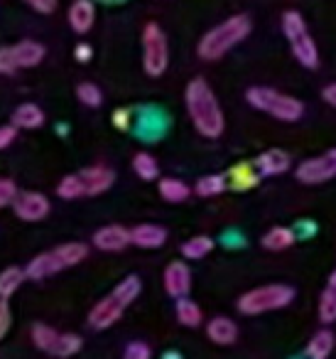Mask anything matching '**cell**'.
Listing matches in <instances>:
<instances>
[{
  "label": "cell",
  "mask_w": 336,
  "mask_h": 359,
  "mask_svg": "<svg viewBox=\"0 0 336 359\" xmlns=\"http://www.w3.org/2000/svg\"><path fill=\"white\" fill-rule=\"evenodd\" d=\"M76 96H79L81 104H86L89 109H99V106L104 104V94H101L99 86L91 84V81H84V84L76 86Z\"/></svg>",
  "instance_id": "obj_33"
},
{
  "label": "cell",
  "mask_w": 336,
  "mask_h": 359,
  "mask_svg": "<svg viewBox=\"0 0 336 359\" xmlns=\"http://www.w3.org/2000/svg\"><path fill=\"white\" fill-rule=\"evenodd\" d=\"M113 123H115V128L125 130V128L130 126V111H128V109L115 111V114H113Z\"/></svg>",
  "instance_id": "obj_40"
},
{
  "label": "cell",
  "mask_w": 336,
  "mask_h": 359,
  "mask_svg": "<svg viewBox=\"0 0 336 359\" xmlns=\"http://www.w3.org/2000/svg\"><path fill=\"white\" fill-rule=\"evenodd\" d=\"M319 320L324 325L336 323V269H334V273L329 276V283H326V288L321 290V298H319Z\"/></svg>",
  "instance_id": "obj_20"
},
{
  "label": "cell",
  "mask_w": 336,
  "mask_h": 359,
  "mask_svg": "<svg viewBox=\"0 0 336 359\" xmlns=\"http://www.w3.org/2000/svg\"><path fill=\"white\" fill-rule=\"evenodd\" d=\"M15 197H18L15 182H13V180H8V177H0V207L13 205V202H15Z\"/></svg>",
  "instance_id": "obj_34"
},
{
  "label": "cell",
  "mask_w": 336,
  "mask_h": 359,
  "mask_svg": "<svg viewBox=\"0 0 336 359\" xmlns=\"http://www.w3.org/2000/svg\"><path fill=\"white\" fill-rule=\"evenodd\" d=\"M81 180H84V190L86 195H101V192L111 190V185H113V170L106 168V165H94V168H86L81 170Z\"/></svg>",
  "instance_id": "obj_12"
},
{
  "label": "cell",
  "mask_w": 336,
  "mask_h": 359,
  "mask_svg": "<svg viewBox=\"0 0 336 359\" xmlns=\"http://www.w3.org/2000/svg\"><path fill=\"white\" fill-rule=\"evenodd\" d=\"M96 20V8L91 0H74V6L69 8V25L74 32L84 35V32L91 30Z\"/></svg>",
  "instance_id": "obj_16"
},
{
  "label": "cell",
  "mask_w": 336,
  "mask_h": 359,
  "mask_svg": "<svg viewBox=\"0 0 336 359\" xmlns=\"http://www.w3.org/2000/svg\"><path fill=\"white\" fill-rule=\"evenodd\" d=\"M62 332H57V330L47 327V325H35L32 327V342H35L37 349H42V352L52 354V349H55L57 339H59Z\"/></svg>",
  "instance_id": "obj_29"
},
{
  "label": "cell",
  "mask_w": 336,
  "mask_h": 359,
  "mask_svg": "<svg viewBox=\"0 0 336 359\" xmlns=\"http://www.w3.org/2000/svg\"><path fill=\"white\" fill-rule=\"evenodd\" d=\"M253 30V22L248 15H233L228 20H223L221 25H216L214 30H209L199 42V57L206 62H216L223 55L233 50L236 45H241Z\"/></svg>",
  "instance_id": "obj_2"
},
{
  "label": "cell",
  "mask_w": 336,
  "mask_h": 359,
  "mask_svg": "<svg viewBox=\"0 0 336 359\" xmlns=\"http://www.w3.org/2000/svg\"><path fill=\"white\" fill-rule=\"evenodd\" d=\"M57 195L64 197V200H76V197H86V190H84V180L81 175H66L64 180L59 182L57 187Z\"/></svg>",
  "instance_id": "obj_31"
},
{
  "label": "cell",
  "mask_w": 336,
  "mask_h": 359,
  "mask_svg": "<svg viewBox=\"0 0 336 359\" xmlns=\"http://www.w3.org/2000/svg\"><path fill=\"white\" fill-rule=\"evenodd\" d=\"M206 337L211 339L214 344L226 347V344H233L238 339V325L233 323L231 318L218 315V318H214L211 323L206 325Z\"/></svg>",
  "instance_id": "obj_15"
},
{
  "label": "cell",
  "mask_w": 336,
  "mask_h": 359,
  "mask_svg": "<svg viewBox=\"0 0 336 359\" xmlns=\"http://www.w3.org/2000/svg\"><path fill=\"white\" fill-rule=\"evenodd\" d=\"M214 249V239L211 236H194V239L184 241L182 244V256L189 261H199L204 256H209Z\"/></svg>",
  "instance_id": "obj_26"
},
{
  "label": "cell",
  "mask_w": 336,
  "mask_h": 359,
  "mask_svg": "<svg viewBox=\"0 0 336 359\" xmlns=\"http://www.w3.org/2000/svg\"><path fill=\"white\" fill-rule=\"evenodd\" d=\"M42 123H45V111L37 104H22L13 114V126L18 128H40Z\"/></svg>",
  "instance_id": "obj_22"
},
{
  "label": "cell",
  "mask_w": 336,
  "mask_h": 359,
  "mask_svg": "<svg viewBox=\"0 0 336 359\" xmlns=\"http://www.w3.org/2000/svg\"><path fill=\"white\" fill-rule=\"evenodd\" d=\"M336 177V148L326 150L319 158H309L297 168V180L302 185H321Z\"/></svg>",
  "instance_id": "obj_9"
},
{
  "label": "cell",
  "mask_w": 336,
  "mask_h": 359,
  "mask_svg": "<svg viewBox=\"0 0 336 359\" xmlns=\"http://www.w3.org/2000/svg\"><path fill=\"white\" fill-rule=\"evenodd\" d=\"M282 32H285L287 42H290L295 60L307 69H316L319 67V50L314 45V37L307 30L304 18L295 11H287L282 15Z\"/></svg>",
  "instance_id": "obj_6"
},
{
  "label": "cell",
  "mask_w": 336,
  "mask_h": 359,
  "mask_svg": "<svg viewBox=\"0 0 336 359\" xmlns=\"http://www.w3.org/2000/svg\"><path fill=\"white\" fill-rule=\"evenodd\" d=\"M292 300H295V288L282 283H270L243 293L241 300H238V310L243 315H262L270 313V310L287 308Z\"/></svg>",
  "instance_id": "obj_7"
},
{
  "label": "cell",
  "mask_w": 336,
  "mask_h": 359,
  "mask_svg": "<svg viewBox=\"0 0 336 359\" xmlns=\"http://www.w3.org/2000/svg\"><path fill=\"white\" fill-rule=\"evenodd\" d=\"M18 69L15 57H13V47H3L0 50V74H13Z\"/></svg>",
  "instance_id": "obj_36"
},
{
  "label": "cell",
  "mask_w": 336,
  "mask_h": 359,
  "mask_svg": "<svg viewBox=\"0 0 336 359\" xmlns=\"http://www.w3.org/2000/svg\"><path fill=\"white\" fill-rule=\"evenodd\" d=\"M150 354H153V349L145 342H130L125 347V359H150Z\"/></svg>",
  "instance_id": "obj_35"
},
{
  "label": "cell",
  "mask_w": 336,
  "mask_h": 359,
  "mask_svg": "<svg viewBox=\"0 0 336 359\" xmlns=\"http://www.w3.org/2000/svg\"><path fill=\"white\" fill-rule=\"evenodd\" d=\"M13 57H15L18 69L22 67H37L42 60H45V47L40 42H20V45L13 47Z\"/></svg>",
  "instance_id": "obj_19"
},
{
  "label": "cell",
  "mask_w": 336,
  "mask_h": 359,
  "mask_svg": "<svg viewBox=\"0 0 336 359\" xmlns=\"http://www.w3.org/2000/svg\"><path fill=\"white\" fill-rule=\"evenodd\" d=\"M177 320L184 327H199L202 325V308L194 300H189L187 295L177 298Z\"/></svg>",
  "instance_id": "obj_25"
},
{
  "label": "cell",
  "mask_w": 336,
  "mask_h": 359,
  "mask_svg": "<svg viewBox=\"0 0 336 359\" xmlns=\"http://www.w3.org/2000/svg\"><path fill=\"white\" fill-rule=\"evenodd\" d=\"M169 62V52H167V37L160 30V25L148 22L143 30V67L150 76H160L164 74Z\"/></svg>",
  "instance_id": "obj_8"
},
{
  "label": "cell",
  "mask_w": 336,
  "mask_h": 359,
  "mask_svg": "<svg viewBox=\"0 0 336 359\" xmlns=\"http://www.w3.org/2000/svg\"><path fill=\"white\" fill-rule=\"evenodd\" d=\"M246 99L253 109L262 111V114L272 116V118L282 121V123H295L304 114V106H302L300 99L282 94V91L267 89V86H251L246 91Z\"/></svg>",
  "instance_id": "obj_4"
},
{
  "label": "cell",
  "mask_w": 336,
  "mask_h": 359,
  "mask_svg": "<svg viewBox=\"0 0 336 359\" xmlns=\"http://www.w3.org/2000/svg\"><path fill=\"white\" fill-rule=\"evenodd\" d=\"M81 337L79 334H69V332H62L59 339H57L55 349H52V357H71L81 349Z\"/></svg>",
  "instance_id": "obj_32"
},
{
  "label": "cell",
  "mask_w": 336,
  "mask_h": 359,
  "mask_svg": "<svg viewBox=\"0 0 336 359\" xmlns=\"http://www.w3.org/2000/svg\"><path fill=\"white\" fill-rule=\"evenodd\" d=\"M27 6H32L37 13H55L57 11V0H25Z\"/></svg>",
  "instance_id": "obj_38"
},
{
  "label": "cell",
  "mask_w": 336,
  "mask_h": 359,
  "mask_svg": "<svg viewBox=\"0 0 336 359\" xmlns=\"http://www.w3.org/2000/svg\"><path fill=\"white\" fill-rule=\"evenodd\" d=\"M8 325H10V310H8V300L0 298V337L6 334Z\"/></svg>",
  "instance_id": "obj_39"
},
{
  "label": "cell",
  "mask_w": 336,
  "mask_h": 359,
  "mask_svg": "<svg viewBox=\"0 0 336 359\" xmlns=\"http://www.w3.org/2000/svg\"><path fill=\"white\" fill-rule=\"evenodd\" d=\"M25 278H27V273L22 269H18V266H10V269L3 271V273H0V298H10V295L20 288V283Z\"/></svg>",
  "instance_id": "obj_27"
},
{
  "label": "cell",
  "mask_w": 336,
  "mask_h": 359,
  "mask_svg": "<svg viewBox=\"0 0 336 359\" xmlns=\"http://www.w3.org/2000/svg\"><path fill=\"white\" fill-rule=\"evenodd\" d=\"M164 290H167L172 298H184L192 288V271L184 261H172V264L164 269Z\"/></svg>",
  "instance_id": "obj_11"
},
{
  "label": "cell",
  "mask_w": 336,
  "mask_h": 359,
  "mask_svg": "<svg viewBox=\"0 0 336 359\" xmlns=\"http://www.w3.org/2000/svg\"><path fill=\"white\" fill-rule=\"evenodd\" d=\"M226 187H228V180L223 175H206V177H202L197 182L194 192L199 197H214V195H221Z\"/></svg>",
  "instance_id": "obj_28"
},
{
  "label": "cell",
  "mask_w": 336,
  "mask_h": 359,
  "mask_svg": "<svg viewBox=\"0 0 336 359\" xmlns=\"http://www.w3.org/2000/svg\"><path fill=\"white\" fill-rule=\"evenodd\" d=\"M94 244H96V249H101V251H120L130 244V231L125 229V226L108 224L96 231Z\"/></svg>",
  "instance_id": "obj_13"
},
{
  "label": "cell",
  "mask_w": 336,
  "mask_h": 359,
  "mask_svg": "<svg viewBox=\"0 0 336 359\" xmlns=\"http://www.w3.org/2000/svg\"><path fill=\"white\" fill-rule=\"evenodd\" d=\"M334 344H336L334 332H331V330H319L316 334H312L304 354L309 359H326L331 352H334Z\"/></svg>",
  "instance_id": "obj_21"
},
{
  "label": "cell",
  "mask_w": 336,
  "mask_h": 359,
  "mask_svg": "<svg viewBox=\"0 0 336 359\" xmlns=\"http://www.w3.org/2000/svg\"><path fill=\"white\" fill-rule=\"evenodd\" d=\"M297 241L295 231L287 229V226H275V229H270L265 236H262V246H265L267 251H282V249H290L292 244Z\"/></svg>",
  "instance_id": "obj_23"
},
{
  "label": "cell",
  "mask_w": 336,
  "mask_h": 359,
  "mask_svg": "<svg viewBox=\"0 0 336 359\" xmlns=\"http://www.w3.org/2000/svg\"><path fill=\"white\" fill-rule=\"evenodd\" d=\"M86 254H89V249H86L84 244L69 241V244H62V246H57V249L32 259L30 266L25 269V273H27V278H32V280H42V278H47V276H55V273H59V271L81 264V261L86 259Z\"/></svg>",
  "instance_id": "obj_5"
},
{
  "label": "cell",
  "mask_w": 336,
  "mask_h": 359,
  "mask_svg": "<svg viewBox=\"0 0 336 359\" xmlns=\"http://www.w3.org/2000/svg\"><path fill=\"white\" fill-rule=\"evenodd\" d=\"M133 170L140 180H158L160 175V168H158V160L153 158L150 153H138L133 158Z\"/></svg>",
  "instance_id": "obj_30"
},
{
  "label": "cell",
  "mask_w": 336,
  "mask_h": 359,
  "mask_svg": "<svg viewBox=\"0 0 336 359\" xmlns=\"http://www.w3.org/2000/svg\"><path fill=\"white\" fill-rule=\"evenodd\" d=\"M140 288H143V285H140L138 276H128V278L120 280V283L113 288V293L106 295L104 300H99V303L94 305V310L89 313L91 327L106 330V327H111V325L118 323L120 315L125 313V308L140 295Z\"/></svg>",
  "instance_id": "obj_3"
},
{
  "label": "cell",
  "mask_w": 336,
  "mask_h": 359,
  "mask_svg": "<svg viewBox=\"0 0 336 359\" xmlns=\"http://www.w3.org/2000/svg\"><path fill=\"white\" fill-rule=\"evenodd\" d=\"M13 207L22 222H42L50 215V200L42 192H20Z\"/></svg>",
  "instance_id": "obj_10"
},
{
  "label": "cell",
  "mask_w": 336,
  "mask_h": 359,
  "mask_svg": "<svg viewBox=\"0 0 336 359\" xmlns=\"http://www.w3.org/2000/svg\"><path fill=\"white\" fill-rule=\"evenodd\" d=\"M164 241H167V229L158 224H140L130 231V244L138 249H160Z\"/></svg>",
  "instance_id": "obj_14"
},
{
  "label": "cell",
  "mask_w": 336,
  "mask_h": 359,
  "mask_svg": "<svg viewBox=\"0 0 336 359\" xmlns=\"http://www.w3.org/2000/svg\"><path fill=\"white\" fill-rule=\"evenodd\" d=\"M15 135H18V126H3L0 128V150H6L15 140Z\"/></svg>",
  "instance_id": "obj_37"
},
{
  "label": "cell",
  "mask_w": 336,
  "mask_h": 359,
  "mask_svg": "<svg viewBox=\"0 0 336 359\" xmlns=\"http://www.w3.org/2000/svg\"><path fill=\"white\" fill-rule=\"evenodd\" d=\"M184 101H187L189 118H192L194 128L206 138H218L226 128V118L218 106L216 94L204 79H192L184 91Z\"/></svg>",
  "instance_id": "obj_1"
},
{
  "label": "cell",
  "mask_w": 336,
  "mask_h": 359,
  "mask_svg": "<svg viewBox=\"0 0 336 359\" xmlns=\"http://www.w3.org/2000/svg\"><path fill=\"white\" fill-rule=\"evenodd\" d=\"M226 180L233 190H251L260 182V170L255 168V163H241L228 170Z\"/></svg>",
  "instance_id": "obj_17"
},
{
  "label": "cell",
  "mask_w": 336,
  "mask_h": 359,
  "mask_svg": "<svg viewBox=\"0 0 336 359\" xmlns=\"http://www.w3.org/2000/svg\"><path fill=\"white\" fill-rule=\"evenodd\" d=\"M74 55H76V60H79V62H89L91 57H94V50H91L89 45H79Z\"/></svg>",
  "instance_id": "obj_42"
},
{
  "label": "cell",
  "mask_w": 336,
  "mask_h": 359,
  "mask_svg": "<svg viewBox=\"0 0 336 359\" xmlns=\"http://www.w3.org/2000/svg\"><path fill=\"white\" fill-rule=\"evenodd\" d=\"M255 168L260 170V175H280L290 170V155L285 150H265L260 158L255 160Z\"/></svg>",
  "instance_id": "obj_18"
},
{
  "label": "cell",
  "mask_w": 336,
  "mask_h": 359,
  "mask_svg": "<svg viewBox=\"0 0 336 359\" xmlns=\"http://www.w3.org/2000/svg\"><path fill=\"white\" fill-rule=\"evenodd\" d=\"M321 99H324L329 106H336V81L334 84H326L324 89H321Z\"/></svg>",
  "instance_id": "obj_41"
},
{
  "label": "cell",
  "mask_w": 336,
  "mask_h": 359,
  "mask_svg": "<svg viewBox=\"0 0 336 359\" xmlns=\"http://www.w3.org/2000/svg\"><path fill=\"white\" fill-rule=\"evenodd\" d=\"M189 192L192 190L184 185L182 180H177V177H162L160 180V195H162L167 202H172V205L184 202L189 197Z\"/></svg>",
  "instance_id": "obj_24"
}]
</instances>
